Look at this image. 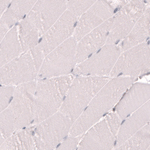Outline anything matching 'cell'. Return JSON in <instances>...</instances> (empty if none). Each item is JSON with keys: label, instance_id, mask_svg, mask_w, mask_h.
Instances as JSON below:
<instances>
[{"label": "cell", "instance_id": "6da1fadb", "mask_svg": "<svg viewBox=\"0 0 150 150\" xmlns=\"http://www.w3.org/2000/svg\"><path fill=\"white\" fill-rule=\"evenodd\" d=\"M137 79L130 77L110 78L73 122L69 136H82L94 124L102 120L113 110L123 94Z\"/></svg>", "mask_w": 150, "mask_h": 150}, {"label": "cell", "instance_id": "7a4b0ae2", "mask_svg": "<svg viewBox=\"0 0 150 150\" xmlns=\"http://www.w3.org/2000/svg\"><path fill=\"white\" fill-rule=\"evenodd\" d=\"M37 79L16 86L7 107L0 113V132L7 138L32 126Z\"/></svg>", "mask_w": 150, "mask_h": 150}, {"label": "cell", "instance_id": "3957f363", "mask_svg": "<svg viewBox=\"0 0 150 150\" xmlns=\"http://www.w3.org/2000/svg\"><path fill=\"white\" fill-rule=\"evenodd\" d=\"M75 76L37 79L33 105L32 126L58 112Z\"/></svg>", "mask_w": 150, "mask_h": 150}, {"label": "cell", "instance_id": "277c9868", "mask_svg": "<svg viewBox=\"0 0 150 150\" xmlns=\"http://www.w3.org/2000/svg\"><path fill=\"white\" fill-rule=\"evenodd\" d=\"M110 79L108 77L74 76L59 112L74 122Z\"/></svg>", "mask_w": 150, "mask_h": 150}, {"label": "cell", "instance_id": "5b68a950", "mask_svg": "<svg viewBox=\"0 0 150 150\" xmlns=\"http://www.w3.org/2000/svg\"><path fill=\"white\" fill-rule=\"evenodd\" d=\"M78 18L66 10L59 19L41 37L30 52L38 71L45 57L52 50L73 37Z\"/></svg>", "mask_w": 150, "mask_h": 150}, {"label": "cell", "instance_id": "8992f818", "mask_svg": "<svg viewBox=\"0 0 150 150\" xmlns=\"http://www.w3.org/2000/svg\"><path fill=\"white\" fill-rule=\"evenodd\" d=\"M77 41L73 37L50 52L44 58L37 79L71 74L76 66Z\"/></svg>", "mask_w": 150, "mask_h": 150}, {"label": "cell", "instance_id": "52a82bcc", "mask_svg": "<svg viewBox=\"0 0 150 150\" xmlns=\"http://www.w3.org/2000/svg\"><path fill=\"white\" fill-rule=\"evenodd\" d=\"M121 122L112 110L82 136L76 150H113Z\"/></svg>", "mask_w": 150, "mask_h": 150}, {"label": "cell", "instance_id": "ba28073f", "mask_svg": "<svg viewBox=\"0 0 150 150\" xmlns=\"http://www.w3.org/2000/svg\"><path fill=\"white\" fill-rule=\"evenodd\" d=\"M73 122L60 112L34 125L35 150H54L69 135Z\"/></svg>", "mask_w": 150, "mask_h": 150}, {"label": "cell", "instance_id": "9c48e42d", "mask_svg": "<svg viewBox=\"0 0 150 150\" xmlns=\"http://www.w3.org/2000/svg\"><path fill=\"white\" fill-rule=\"evenodd\" d=\"M150 71V48L148 42L121 52L109 78H137Z\"/></svg>", "mask_w": 150, "mask_h": 150}, {"label": "cell", "instance_id": "30bf717a", "mask_svg": "<svg viewBox=\"0 0 150 150\" xmlns=\"http://www.w3.org/2000/svg\"><path fill=\"white\" fill-rule=\"evenodd\" d=\"M149 7L145 1H127L112 16L107 45H118L132 30Z\"/></svg>", "mask_w": 150, "mask_h": 150}, {"label": "cell", "instance_id": "8fae6325", "mask_svg": "<svg viewBox=\"0 0 150 150\" xmlns=\"http://www.w3.org/2000/svg\"><path fill=\"white\" fill-rule=\"evenodd\" d=\"M121 52L118 45L106 44L96 53L78 64L72 74L75 76L109 78Z\"/></svg>", "mask_w": 150, "mask_h": 150}, {"label": "cell", "instance_id": "7c38bea8", "mask_svg": "<svg viewBox=\"0 0 150 150\" xmlns=\"http://www.w3.org/2000/svg\"><path fill=\"white\" fill-rule=\"evenodd\" d=\"M127 1H96L85 13L79 18L73 37L77 42L86 34L101 25L114 15L115 12Z\"/></svg>", "mask_w": 150, "mask_h": 150}, {"label": "cell", "instance_id": "4fadbf2b", "mask_svg": "<svg viewBox=\"0 0 150 150\" xmlns=\"http://www.w3.org/2000/svg\"><path fill=\"white\" fill-rule=\"evenodd\" d=\"M37 79V70L28 51L0 67V86H14Z\"/></svg>", "mask_w": 150, "mask_h": 150}, {"label": "cell", "instance_id": "5bb4252c", "mask_svg": "<svg viewBox=\"0 0 150 150\" xmlns=\"http://www.w3.org/2000/svg\"><path fill=\"white\" fill-rule=\"evenodd\" d=\"M67 3V1H37L27 16L43 36L66 11Z\"/></svg>", "mask_w": 150, "mask_h": 150}, {"label": "cell", "instance_id": "9a60e30c", "mask_svg": "<svg viewBox=\"0 0 150 150\" xmlns=\"http://www.w3.org/2000/svg\"><path fill=\"white\" fill-rule=\"evenodd\" d=\"M150 85L134 82L126 91L113 110L122 121L149 101Z\"/></svg>", "mask_w": 150, "mask_h": 150}, {"label": "cell", "instance_id": "2e32d148", "mask_svg": "<svg viewBox=\"0 0 150 150\" xmlns=\"http://www.w3.org/2000/svg\"><path fill=\"white\" fill-rule=\"evenodd\" d=\"M112 23V17L77 42L76 65L96 53L106 44Z\"/></svg>", "mask_w": 150, "mask_h": 150}, {"label": "cell", "instance_id": "e0dca14e", "mask_svg": "<svg viewBox=\"0 0 150 150\" xmlns=\"http://www.w3.org/2000/svg\"><path fill=\"white\" fill-rule=\"evenodd\" d=\"M149 120L150 102L148 101L138 110L122 121L117 136L114 148L118 146L149 123Z\"/></svg>", "mask_w": 150, "mask_h": 150}, {"label": "cell", "instance_id": "ac0fdd59", "mask_svg": "<svg viewBox=\"0 0 150 150\" xmlns=\"http://www.w3.org/2000/svg\"><path fill=\"white\" fill-rule=\"evenodd\" d=\"M149 7L137 21L129 34L118 44L121 51L148 42L149 38Z\"/></svg>", "mask_w": 150, "mask_h": 150}, {"label": "cell", "instance_id": "d6986e66", "mask_svg": "<svg viewBox=\"0 0 150 150\" xmlns=\"http://www.w3.org/2000/svg\"><path fill=\"white\" fill-rule=\"evenodd\" d=\"M17 30L23 53L34 48L42 37L38 28L27 16L18 23Z\"/></svg>", "mask_w": 150, "mask_h": 150}, {"label": "cell", "instance_id": "ffe728a7", "mask_svg": "<svg viewBox=\"0 0 150 150\" xmlns=\"http://www.w3.org/2000/svg\"><path fill=\"white\" fill-rule=\"evenodd\" d=\"M23 54L18 37L17 25L11 29L0 43V67Z\"/></svg>", "mask_w": 150, "mask_h": 150}, {"label": "cell", "instance_id": "44dd1931", "mask_svg": "<svg viewBox=\"0 0 150 150\" xmlns=\"http://www.w3.org/2000/svg\"><path fill=\"white\" fill-rule=\"evenodd\" d=\"M33 126L11 134L0 146V150H35Z\"/></svg>", "mask_w": 150, "mask_h": 150}, {"label": "cell", "instance_id": "7402d4cb", "mask_svg": "<svg viewBox=\"0 0 150 150\" xmlns=\"http://www.w3.org/2000/svg\"><path fill=\"white\" fill-rule=\"evenodd\" d=\"M37 1H11L1 18L11 29L22 20L33 7Z\"/></svg>", "mask_w": 150, "mask_h": 150}, {"label": "cell", "instance_id": "603a6c76", "mask_svg": "<svg viewBox=\"0 0 150 150\" xmlns=\"http://www.w3.org/2000/svg\"><path fill=\"white\" fill-rule=\"evenodd\" d=\"M150 144L149 123L113 150H146Z\"/></svg>", "mask_w": 150, "mask_h": 150}, {"label": "cell", "instance_id": "cb8c5ba5", "mask_svg": "<svg viewBox=\"0 0 150 150\" xmlns=\"http://www.w3.org/2000/svg\"><path fill=\"white\" fill-rule=\"evenodd\" d=\"M96 1H67V10L78 17H81Z\"/></svg>", "mask_w": 150, "mask_h": 150}, {"label": "cell", "instance_id": "d4e9b609", "mask_svg": "<svg viewBox=\"0 0 150 150\" xmlns=\"http://www.w3.org/2000/svg\"><path fill=\"white\" fill-rule=\"evenodd\" d=\"M15 87L0 86V113L8 105Z\"/></svg>", "mask_w": 150, "mask_h": 150}, {"label": "cell", "instance_id": "484cf974", "mask_svg": "<svg viewBox=\"0 0 150 150\" xmlns=\"http://www.w3.org/2000/svg\"><path fill=\"white\" fill-rule=\"evenodd\" d=\"M82 136L73 137L68 136L54 150H76Z\"/></svg>", "mask_w": 150, "mask_h": 150}, {"label": "cell", "instance_id": "4316f807", "mask_svg": "<svg viewBox=\"0 0 150 150\" xmlns=\"http://www.w3.org/2000/svg\"><path fill=\"white\" fill-rule=\"evenodd\" d=\"M11 1H0V18L6 10Z\"/></svg>", "mask_w": 150, "mask_h": 150}, {"label": "cell", "instance_id": "83f0119b", "mask_svg": "<svg viewBox=\"0 0 150 150\" xmlns=\"http://www.w3.org/2000/svg\"><path fill=\"white\" fill-rule=\"evenodd\" d=\"M6 139L7 137L1 132H0V146L3 144V143L4 142V141Z\"/></svg>", "mask_w": 150, "mask_h": 150}]
</instances>
